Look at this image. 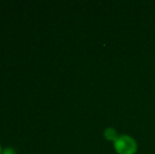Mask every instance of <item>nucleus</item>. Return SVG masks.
<instances>
[{
	"label": "nucleus",
	"mask_w": 155,
	"mask_h": 154,
	"mask_svg": "<svg viewBox=\"0 0 155 154\" xmlns=\"http://www.w3.org/2000/svg\"><path fill=\"white\" fill-rule=\"evenodd\" d=\"M104 137L106 138L109 142H113L115 143L117 140V138L119 137V134L117 132L116 129H114L113 127H108L104 129Z\"/></svg>",
	"instance_id": "2"
},
{
	"label": "nucleus",
	"mask_w": 155,
	"mask_h": 154,
	"mask_svg": "<svg viewBox=\"0 0 155 154\" xmlns=\"http://www.w3.org/2000/svg\"><path fill=\"white\" fill-rule=\"evenodd\" d=\"M0 154H2V151H1V147H0Z\"/></svg>",
	"instance_id": "4"
},
{
	"label": "nucleus",
	"mask_w": 155,
	"mask_h": 154,
	"mask_svg": "<svg viewBox=\"0 0 155 154\" xmlns=\"http://www.w3.org/2000/svg\"><path fill=\"white\" fill-rule=\"evenodd\" d=\"M114 149L117 154H136L138 145L132 136L123 134L114 143Z\"/></svg>",
	"instance_id": "1"
},
{
	"label": "nucleus",
	"mask_w": 155,
	"mask_h": 154,
	"mask_svg": "<svg viewBox=\"0 0 155 154\" xmlns=\"http://www.w3.org/2000/svg\"><path fill=\"white\" fill-rule=\"evenodd\" d=\"M2 154H16V151L12 148H5L2 151Z\"/></svg>",
	"instance_id": "3"
}]
</instances>
